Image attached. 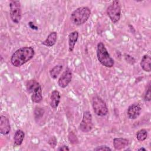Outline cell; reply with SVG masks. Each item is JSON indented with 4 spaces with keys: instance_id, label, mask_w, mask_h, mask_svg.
I'll return each mask as SVG.
<instances>
[{
    "instance_id": "cell-1",
    "label": "cell",
    "mask_w": 151,
    "mask_h": 151,
    "mask_svg": "<svg viewBox=\"0 0 151 151\" xmlns=\"http://www.w3.org/2000/svg\"><path fill=\"white\" fill-rule=\"evenodd\" d=\"M35 51L32 47H23L16 50L12 55L11 63L15 67H19L31 60Z\"/></svg>"
},
{
    "instance_id": "cell-2",
    "label": "cell",
    "mask_w": 151,
    "mask_h": 151,
    "mask_svg": "<svg viewBox=\"0 0 151 151\" xmlns=\"http://www.w3.org/2000/svg\"><path fill=\"white\" fill-rule=\"evenodd\" d=\"M91 11L87 6H81L75 9L71 14L70 19L72 23L79 26L84 24L89 18Z\"/></svg>"
},
{
    "instance_id": "cell-3",
    "label": "cell",
    "mask_w": 151,
    "mask_h": 151,
    "mask_svg": "<svg viewBox=\"0 0 151 151\" xmlns=\"http://www.w3.org/2000/svg\"><path fill=\"white\" fill-rule=\"evenodd\" d=\"M97 57L99 61L106 67L111 68L114 64V60L111 57L102 42H100L97 44Z\"/></svg>"
},
{
    "instance_id": "cell-4",
    "label": "cell",
    "mask_w": 151,
    "mask_h": 151,
    "mask_svg": "<svg viewBox=\"0 0 151 151\" xmlns=\"http://www.w3.org/2000/svg\"><path fill=\"white\" fill-rule=\"evenodd\" d=\"M27 91L31 94V100L35 103H40L42 100V89L40 83L35 80H30L26 83Z\"/></svg>"
},
{
    "instance_id": "cell-5",
    "label": "cell",
    "mask_w": 151,
    "mask_h": 151,
    "mask_svg": "<svg viewBox=\"0 0 151 151\" xmlns=\"http://www.w3.org/2000/svg\"><path fill=\"white\" fill-rule=\"evenodd\" d=\"M92 107L96 114L103 117L107 114L109 110L104 100L98 96H95L91 100Z\"/></svg>"
},
{
    "instance_id": "cell-6",
    "label": "cell",
    "mask_w": 151,
    "mask_h": 151,
    "mask_svg": "<svg viewBox=\"0 0 151 151\" xmlns=\"http://www.w3.org/2000/svg\"><path fill=\"white\" fill-rule=\"evenodd\" d=\"M107 14L113 23L116 24L120 19L121 8L119 1L115 0L107 8Z\"/></svg>"
},
{
    "instance_id": "cell-7",
    "label": "cell",
    "mask_w": 151,
    "mask_h": 151,
    "mask_svg": "<svg viewBox=\"0 0 151 151\" xmlns=\"http://www.w3.org/2000/svg\"><path fill=\"white\" fill-rule=\"evenodd\" d=\"M9 14L13 22L18 24L21 19L22 11L19 1H11L9 4Z\"/></svg>"
},
{
    "instance_id": "cell-8",
    "label": "cell",
    "mask_w": 151,
    "mask_h": 151,
    "mask_svg": "<svg viewBox=\"0 0 151 151\" xmlns=\"http://www.w3.org/2000/svg\"><path fill=\"white\" fill-rule=\"evenodd\" d=\"M93 128L92 116L90 111H86L83 113V119L80 124V129L83 132H88Z\"/></svg>"
},
{
    "instance_id": "cell-9",
    "label": "cell",
    "mask_w": 151,
    "mask_h": 151,
    "mask_svg": "<svg viewBox=\"0 0 151 151\" xmlns=\"http://www.w3.org/2000/svg\"><path fill=\"white\" fill-rule=\"evenodd\" d=\"M73 74L69 68H67L58 80V84L61 88L66 87L72 80Z\"/></svg>"
},
{
    "instance_id": "cell-10",
    "label": "cell",
    "mask_w": 151,
    "mask_h": 151,
    "mask_svg": "<svg viewBox=\"0 0 151 151\" xmlns=\"http://www.w3.org/2000/svg\"><path fill=\"white\" fill-rule=\"evenodd\" d=\"M142 111V107L140 105L135 103L129 106L127 111V114L130 119H136L140 114Z\"/></svg>"
},
{
    "instance_id": "cell-11",
    "label": "cell",
    "mask_w": 151,
    "mask_h": 151,
    "mask_svg": "<svg viewBox=\"0 0 151 151\" xmlns=\"http://www.w3.org/2000/svg\"><path fill=\"white\" fill-rule=\"evenodd\" d=\"M11 130V125L7 117L1 115L0 116V133L3 135L8 134Z\"/></svg>"
},
{
    "instance_id": "cell-12",
    "label": "cell",
    "mask_w": 151,
    "mask_h": 151,
    "mask_svg": "<svg viewBox=\"0 0 151 151\" xmlns=\"http://www.w3.org/2000/svg\"><path fill=\"white\" fill-rule=\"evenodd\" d=\"M113 146L116 150H122L129 145V140L123 137L114 138L113 142Z\"/></svg>"
},
{
    "instance_id": "cell-13",
    "label": "cell",
    "mask_w": 151,
    "mask_h": 151,
    "mask_svg": "<svg viewBox=\"0 0 151 151\" xmlns=\"http://www.w3.org/2000/svg\"><path fill=\"white\" fill-rule=\"evenodd\" d=\"M61 95L58 90H54L52 91L50 97V106L52 109H57L60 102Z\"/></svg>"
},
{
    "instance_id": "cell-14",
    "label": "cell",
    "mask_w": 151,
    "mask_h": 151,
    "mask_svg": "<svg viewBox=\"0 0 151 151\" xmlns=\"http://www.w3.org/2000/svg\"><path fill=\"white\" fill-rule=\"evenodd\" d=\"M57 34L55 31H52L47 36V38L42 42V44L48 47H52L56 42Z\"/></svg>"
},
{
    "instance_id": "cell-15",
    "label": "cell",
    "mask_w": 151,
    "mask_h": 151,
    "mask_svg": "<svg viewBox=\"0 0 151 151\" xmlns=\"http://www.w3.org/2000/svg\"><path fill=\"white\" fill-rule=\"evenodd\" d=\"M78 38V32L77 31H73L68 35V50L70 52H72L73 51Z\"/></svg>"
},
{
    "instance_id": "cell-16",
    "label": "cell",
    "mask_w": 151,
    "mask_h": 151,
    "mask_svg": "<svg viewBox=\"0 0 151 151\" xmlns=\"http://www.w3.org/2000/svg\"><path fill=\"white\" fill-rule=\"evenodd\" d=\"M140 66L146 72H150L151 71V58L150 56L145 54L143 56L141 61H140Z\"/></svg>"
},
{
    "instance_id": "cell-17",
    "label": "cell",
    "mask_w": 151,
    "mask_h": 151,
    "mask_svg": "<svg viewBox=\"0 0 151 151\" xmlns=\"http://www.w3.org/2000/svg\"><path fill=\"white\" fill-rule=\"evenodd\" d=\"M25 137V133L22 130H17L14 136V142L15 146H19L22 144Z\"/></svg>"
},
{
    "instance_id": "cell-18",
    "label": "cell",
    "mask_w": 151,
    "mask_h": 151,
    "mask_svg": "<svg viewBox=\"0 0 151 151\" xmlns=\"http://www.w3.org/2000/svg\"><path fill=\"white\" fill-rule=\"evenodd\" d=\"M63 70V65L61 64L57 65L54 66L52 69L50 71V74L52 78L56 79L57 77L59 76L60 73Z\"/></svg>"
},
{
    "instance_id": "cell-19",
    "label": "cell",
    "mask_w": 151,
    "mask_h": 151,
    "mask_svg": "<svg viewBox=\"0 0 151 151\" xmlns=\"http://www.w3.org/2000/svg\"><path fill=\"white\" fill-rule=\"evenodd\" d=\"M147 137V132L146 129H142L138 130L136 133V139L140 141L143 142Z\"/></svg>"
},
{
    "instance_id": "cell-20",
    "label": "cell",
    "mask_w": 151,
    "mask_h": 151,
    "mask_svg": "<svg viewBox=\"0 0 151 151\" xmlns=\"http://www.w3.org/2000/svg\"><path fill=\"white\" fill-rule=\"evenodd\" d=\"M151 99V97H150V83L148 84L146 89V91L145 93L144 94V100L146 101H150Z\"/></svg>"
},
{
    "instance_id": "cell-21",
    "label": "cell",
    "mask_w": 151,
    "mask_h": 151,
    "mask_svg": "<svg viewBox=\"0 0 151 151\" xmlns=\"http://www.w3.org/2000/svg\"><path fill=\"white\" fill-rule=\"evenodd\" d=\"M44 113V110L42 108L40 107H36L34 110V116L35 119H40L41 118Z\"/></svg>"
},
{
    "instance_id": "cell-22",
    "label": "cell",
    "mask_w": 151,
    "mask_h": 151,
    "mask_svg": "<svg viewBox=\"0 0 151 151\" xmlns=\"http://www.w3.org/2000/svg\"><path fill=\"white\" fill-rule=\"evenodd\" d=\"M48 143V144L50 145V146L51 147L54 148V147L56 146L57 143V139L55 138V136H52V137H51L49 139Z\"/></svg>"
},
{
    "instance_id": "cell-23",
    "label": "cell",
    "mask_w": 151,
    "mask_h": 151,
    "mask_svg": "<svg viewBox=\"0 0 151 151\" xmlns=\"http://www.w3.org/2000/svg\"><path fill=\"white\" fill-rule=\"evenodd\" d=\"M124 58H125V60L130 64H134L136 62V60L134 59V58H133V57H132L129 54H125Z\"/></svg>"
},
{
    "instance_id": "cell-24",
    "label": "cell",
    "mask_w": 151,
    "mask_h": 151,
    "mask_svg": "<svg viewBox=\"0 0 151 151\" xmlns=\"http://www.w3.org/2000/svg\"><path fill=\"white\" fill-rule=\"evenodd\" d=\"M94 150L96 151H100V150H107V151H111V149L110 148L109 146L106 145H101L100 146H97V147L94 149Z\"/></svg>"
},
{
    "instance_id": "cell-25",
    "label": "cell",
    "mask_w": 151,
    "mask_h": 151,
    "mask_svg": "<svg viewBox=\"0 0 151 151\" xmlns=\"http://www.w3.org/2000/svg\"><path fill=\"white\" fill-rule=\"evenodd\" d=\"M68 139H69V140L70 141V142L72 143H76L78 142L76 136L72 132L70 133L69 136H68Z\"/></svg>"
},
{
    "instance_id": "cell-26",
    "label": "cell",
    "mask_w": 151,
    "mask_h": 151,
    "mask_svg": "<svg viewBox=\"0 0 151 151\" xmlns=\"http://www.w3.org/2000/svg\"><path fill=\"white\" fill-rule=\"evenodd\" d=\"M58 150H60V151H66V150H70V149L68 148V147L66 145H63L60 146L58 149Z\"/></svg>"
},
{
    "instance_id": "cell-27",
    "label": "cell",
    "mask_w": 151,
    "mask_h": 151,
    "mask_svg": "<svg viewBox=\"0 0 151 151\" xmlns=\"http://www.w3.org/2000/svg\"><path fill=\"white\" fill-rule=\"evenodd\" d=\"M28 25H29V27H30L31 28H32V29H35V30H37V29H38V27H37V26H35V25L34 24V23H33L32 22H31V21L29 22H28Z\"/></svg>"
},
{
    "instance_id": "cell-28",
    "label": "cell",
    "mask_w": 151,
    "mask_h": 151,
    "mask_svg": "<svg viewBox=\"0 0 151 151\" xmlns=\"http://www.w3.org/2000/svg\"><path fill=\"white\" fill-rule=\"evenodd\" d=\"M138 150H143V151H146V149H145V148H144V147H141V148H139V149H137Z\"/></svg>"
}]
</instances>
